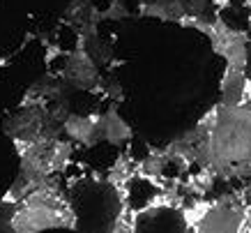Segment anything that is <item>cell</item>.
<instances>
[{
    "instance_id": "7",
    "label": "cell",
    "mask_w": 251,
    "mask_h": 233,
    "mask_svg": "<svg viewBox=\"0 0 251 233\" xmlns=\"http://www.w3.org/2000/svg\"><path fill=\"white\" fill-rule=\"evenodd\" d=\"M177 2L184 9V14L191 16V19H203L207 7L212 5V0H177Z\"/></svg>"
},
{
    "instance_id": "6",
    "label": "cell",
    "mask_w": 251,
    "mask_h": 233,
    "mask_svg": "<svg viewBox=\"0 0 251 233\" xmlns=\"http://www.w3.org/2000/svg\"><path fill=\"white\" fill-rule=\"evenodd\" d=\"M67 76H69V79H74V83H81V86H90V83L97 79V72H95V62H92L90 56H85L83 51L74 53V56L69 58Z\"/></svg>"
},
{
    "instance_id": "5",
    "label": "cell",
    "mask_w": 251,
    "mask_h": 233,
    "mask_svg": "<svg viewBox=\"0 0 251 233\" xmlns=\"http://www.w3.org/2000/svg\"><path fill=\"white\" fill-rule=\"evenodd\" d=\"M244 92H247V76L240 67H226L224 81H221V97L224 106H237L244 104Z\"/></svg>"
},
{
    "instance_id": "3",
    "label": "cell",
    "mask_w": 251,
    "mask_h": 233,
    "mask_svg": "<svg viewBox=\"0 0 251 233\" xmlns=\"http://www.w3.org/2000/svg\"><path fill=\"white\" fill-rule=\"evenodd\" d=\"M131 233H191V224L182 208L150 203L131 215Z\"/></svg>"
},
{
    "instance_id": "1",
    "label": "cell",
    "mask_w": 251,
    "mask_h": 233,
    "mask_svg": "<svg viewBox=\"0 0 251 233\" xmlns=\"http://www.w3.org/2000/svg\"><path fill=\"white\" fill-rule=\"evenodd\" d=\"M196 159L221 178H251V102L214 113L198 141Z\"/></svg>"
},
{
    "instance_id": "9",
    "label": "cell",
    "mask_w": 251,
    "mask_h": 233,
    "mask_svg": "<svg viewBox=\"0 0 251 233\" xmlns=\"http://www.w3.org/2000/svg\"><path fill=\"white\" fill-rule=\"evenodd\" d=\"M247 208V205H244ZM242 233H251V208L244 210V224H242Z\"/></svg>"
},
{
    "instance_id": "4",
    "label": "cell",
    "mask_w": 251,
    "mask_h": 233,
    "mask_svg": "<svg viewBox=\"0 0 251 233\" xmlns=\"http://www.w3.org/2000/svg\"><path fill=\"white\" fill-rule=\"evenodd\" d=\"M244 203L240 196H224L207 205L203 217L191 226V233H242Z\"/></svg>"
},
{
    "instance_id": "2",
    "label": "cell",
    "mask_w": 251,
    "mask_h": 233,
    "mask_svg": "<svg viewBox=\"0 0 251 233\" xmlns=\"http://www.w3.org/2000/svg\"><path fill=\"white\" fill-rule=\"evenodd\" d=\"M62 224H76L74 210L65 201H60L51 189L32 192L25 199V203L16 210L14 222H12L14 233H37Z\"/></svg>"
},
{
    "instance_id": "8",
    "label": "cell",
    "mask_w": 251,
    "mask_h": 233,
    "mask_svg": "<svg viewBox=\"0 0 251 233\" xmlns=\"http://www.w3.org/2000/svg\"><path fill=\"white\" fill-rule=\"evenodd\" d=\"M104 134L111 139V141H122V139H127L129 136V129L125 127V122L120 120V118H115V116H111L106 120V127H104Z\"/></svg>"
}]
</instances>
